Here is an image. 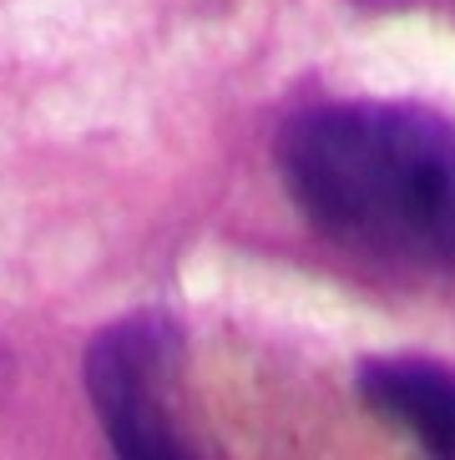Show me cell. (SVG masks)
I'll return each instance as SVG.
<instances>
[{"label": "cell", "mask_w": 455, "mask_h": 460, "mask_svg": "<svg viewBox=\"0 0 455 460\" xmlns=\"http://www.w3.org/2000/svg\"><path fill=\"white\" fill-rule=\"evenodd\" d=\"M279 172L329 238L415 269H455V122L405 102L308 107L279 137Z\"/></svg>", "instance_id": "1"}, {"label": "cell", "mask_w": 455, "mask_h": 460, "mask_svg": "<svg viewBox=\"0 0 455 460\" xmlns=\"http://www.w3.org/2000/svg\"><path fill=\"white\" fill-rule=\"evenodd\" d=\"M183 365V334L167 314H127L86 349V394L112 450L127 460H183L173 390Z\"/></svg>", "instance_id": "2"}, {"label": "cell", "mask_w": 455, "mask_h": 460, "mask_svg": "<svg viewBox=\"0 0 455 460\" xmlns=\"http://www.w3.org/2000/svg\"><path fill=\"white\" fill-rule=\"evenodd\" d=\"M360 394L375 415L395 420L430 456H455V369L415 354H379L360 365Z\"/></svg>", "instance_id": "3"}]
</instances>
